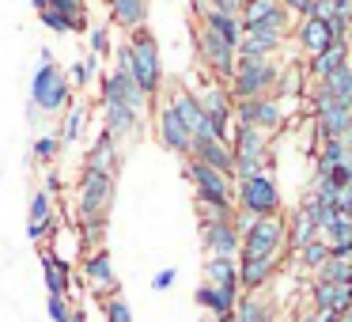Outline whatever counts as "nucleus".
Instances as JSON below:
<instances>
[{
    "label": "nucleus",
    "mask_w": 352,
    "mask_h": 322,
    "mask_svg": "<svg viewBox=\"0 0 352 322\" xmlns=\"http://www.w3.org/2000/svg\"><path fill=\"white\" fill-rule=\"evenodd\" d=\"M118 65L133 76V84L148 95V103L160 99V84H163V61H160V42L148 31H133L125 39V46L118 50Z\"/></svg>",
    "instance_id": "1"
},
{
    "label": "nucleus",
    "mask_w": 352,
    "mask_h": 322,
    "mask_svg": "<svg viewBox=\"0 0 352 322\" xmlns=\"http://www.w3.org/2000/svg\"><path fill=\"white\" fill-rule=\"evenodd\" d=\"M280 80V61L273 57H235V72L228 80L231 103H250V99H269Z\"/></svg>",
    "instance_id": "2"
},
{
    "label": "nucleus",
    "mask_w": 352,
    "mask_h": 322,
    "mask_svg": "<svg viewBox=\"0 0 352 322\" xmlns=\"http://www.w3.org/2000/svg\"><path fill=\"white\" fill-rule=\"evenodd\" d=\"M69 103H72L69 76H65L61 65L42 50L38 69H34V76H31V107L42 110V114H61V110H69Z\"/></svg>",
    "instance_id": "3"
},
{
    "label": "nucleus",
    "mask_w": 352,
    "mask_h": 322,
    "mask_svg": "<svg viewBox=\"0 0 352 322\" xmlns=\"http://www.w3.org/2000/svg\"><path fill=\"white\" fill-rule=\"evenodd\" d=\"M118 175H99V171H80L76 182V224H107L110 205H114Z\"/></svg>",
    "instance_id": "4"
},
{
    "label": "nucleus",
    "mask_w": 352,
    "mask_h": 322,
    "mask_svg": "<svg viewBox=\"0 0 352 322\" xmlns=\"http://www.w3.org/2000/svg\"><path fill=\"white\" fill-rule=\"evenodd\" d=\"M235 208L250 213L254 220L261 216H280V186H276L273 171H261L250 178H235Z\"/></svg>",
    "instance_id": "5"
},
{
    "label": "nucleus",
    "mask_w": 352,
    "mask_h": 322,
    "mask_svg": "<svg viewBox=\"0 0 352 322\" xmlns=\"http://www.w3.org/2000/svg\"><path fill=\"white\" fill-rule=\"evenodd\" d=\"M186 178L193 182V197L197 205H208V208H220V213H235V178L220 175V171L205 167L197 160H186Z\"/></svg>",
    "instance_id": "6"
},
{
    "label": "nucleus",
    "mask_w": 352,
    "mask_h": 322,
    "mask_svg": "<svg viewBox=\"0 0 352 322\" xmlns=\"http://www.w3.org/2000/svg\"><path fill=\"white\" fill-rule=\"evenodd\" d=\"M269 140L265 133L250 129V125H235L231 129V155H235V178H250L261 171H273V155H269Z\"/></svg>",
    "instance_id": "7"
},
{
    "label": "nucleus",
    "mask_w": 352,
    "mask_h": 322,
    "mask_svg": "<svg viewBox=\"0 0 352 322\" xmlns=\"http://www.w3.org/2000/svg\"><path fill=\"white\" fill-rule=\"evenodd\" d=\"M288 250V220L280 216H261L243 231L239 258H280Z\"/></svg>",
    "instance_id": "8"
},
{
    "label": "nucleus",
    "mask_w": 352,
    "mask_h": 322,
    "mask_svg": "<svg viewBox=\"0 0 352 322\" xmlns=\"http://www.w3.org/2000/svg\"><path fill=\"white\" fill-rule=\"evenodd\" d=\"M284 103L280 99H250V103H231V122L235 125H250V129L265 133V137H273L276 129L284 125Z\"/></svg>",
    "instance_id": "9"
},
{
    "label": "nucleus",
    "mask_w": 352,
    "mask_h": 322,
    "mask_svg": "<svg viewBox=\"0 0 352 322\" xmlns=\"http://www.w3.org/2000/svg\"><path fill=\"white\" fill-rule=\"evenodd\" d=\"M193 46H197V61L205 65L216 80H223V84H228L231 72H235V57H239L235 46L220 42L212 31H205V27H197V31H193Z\"/></svg>",
    "instance_id": "10"
},
{
    "label": "nucleus",
    "mask_w": 352,
    "mask_h": 322,
    "mask_svg": "<svg viewBox=\"0 0 352 322\" xmlns=\"http://www.w3.org/2000/svg\"><path fill=\"white\" fill-rule=\"evenodd\" d=\"M99 87H102V103H118V107H129L133 114H140V118H144V110L152 107V103H148V95L140 92L137 84H133V76L122 69V65H114L110 72H102Z\"/></svg>",
    "instance_id": "11"
},
{
    "label": "nucleus",
    "mask_w": 352,
    "mask_h": 322,
    "mask_svg": "<svg viewBox=\"0 0 352 322\" xmlns=\"http://www.w3.org/2000/svg\"><path fill=\"white\" fill-rule=\"evenodd\" d=\"M152 122H155V140H160L167 152H175V155H190V144H193V137H190V129H186L182 122H178V114L167 107V99L163 103H152Z\"/></svg>",
    "instance_id": "12"
},
{
    "label": "nucleus",
    "mask_w": 352,
    "mask_h": 322,
    "mask_svg": "<svg viewBox=\"0 0 352 322\" xmlns=\"http://www.w3.org/2000/svg\"><path fill=\"white\" fill-rule=\"evenodd\" d=\"M80 273H84L87 288H91L99 299L118 296V292H122V284H118V273H114V258H110L107 246H99V250H87V258H84V266H80Z\"/></svg>",
    "instance_id": "13"
},
{
    "label": "nucleus",
    "mask_w": 352,
    "mask_h": 322,
    "mask_svg": "<svg viewBox=\"0 0 352 322\" xmlns=\"http://www.w3.org/2000/svg\"><path fill=\"white\" fill-rule=\"evenodd\" d=\"M167 107L178 114V122L190 129L193 140L212 137V129H208V118H205V110H201V103H197V92H190V87L175 84V87L167 92Z\"/></svg>",
    "instance_id": "14"
},
{
    "label": "nucleus",
    "mask_w": 352,
    "mask_h": 322,
    "mask_svg": "<svg viewBox=\"0 0 352 322\" xmlns=\"http://www.w3.org/2000/svg\"><path fill=\"white\" fill-rule=\"evenodd\" d=\"M201 246L208 258H239L243 235L235 231L231 220H216V224H201Z\"/></svg>",
    "instance_id": "15"
},
{
    "label": "nucleus",
    "mask_w": 352,
    "mask_h": 322,
    "mask_svg": "<svg viewBox=\"0 0 352 322\" xmlns=\"http://www.w3.org/2000/svg\"><path fill=\"white\" fill-rule=\"evenodd\" d=\"M186 160H197V163H205V167L220 171V175L235 178V155H231V144H228V140H216V137L193 140Z\"/></svg>",
    "instance_id": "16"
},
{
    "label": "nucleus",
    "mask_w": 352,
    "mask_h": 322,
    "mask_svg": "<svg viewBox=\"0 0 352 322\" xmlns=\"http://www.w3.org/2000/svg\"><path fill=\"white\" fill-rule=\"evenodd\" d=\"M193 12H197V27H205V31H212L220 42H228V46L239 50V42H243V19L239 16H228V12H216V8H205V4H193Z\"/></svg>",
    "instance_id": "17"
},
{
    "label": "nucleus",
    "mask_w": 352,
    "mask_h": 322,
    "mask_svg": "<svg viewBox=\"0 0 352 322\" xmlns=\"http://www.w3.org/2000/svg\"><path fill=\"white\" fill-rule=\"evenodd\" d=\"M118 163H122V148H118V140L110 137V133L99 129V137L91 140V148H87V155H84V171L118 175Z\"/></svg>",
    "instance_id": "18"
},
{
    "label": "nucleus",
    "mask_w": 352,
    "mask_h": 322,
    "mask_svg": "<svg viewBox=\"0 0 352 322\" xmlns=\"http://www.w3.org/2000/svg\"><path fill=\"white\" fill-rule=\"evenodd\" d=\"M276 266H280V258H239V292H246V296L261 292L273 281Z\"/></svg>",
    "instance_id": "19"
},
{
    "label": "nucleus",
    "mask_w": 352,
    "mask_h": 322,
    "mask_svg": "<svg viewBox=\"0 0 352 322\" xmlns=\"http://www.w3.org/2000/svg\"><path fill=\"white\" fill-rule=\"evenodd\" d=\"M54 231V197L46 190L31 193V208H27V239L31 243H42V239Z\"/></svg>",
    "instance_id": "20"
},
{
    "label": "nucleus",
    "mask_w": 352,
    "mask_h": 322,
    "mask_svg": "<svg viewBox=\"0 0 352 322\" xmlns=\"http://www.w3.org/2000/svg\"><path fill=\"white\" fill-rule=\"evenodd\" d=\"M311 303H314V311H318V314H344V311H352V288H344V284L314 281Z\"/></svg>",
    "instance_id": "21"
},
{
    "label": "nucleus",
    "mask_w": 352,
    "mask_h": 322,
    "mask_svg": "<svg viewBox=\"0 0 352 322\" xmlns=\"http://www.w3.org/2000/svg\"><path fill=\"white\" fill-rule=\"evenodd\" d=\"M140 122H144V118L133 114L129 107H118V103H102V133H110L114 140L137 137V133H140Z\"/></svg>",
    "instance_id": "22"
},
{
    "label": "nucleus",
    "mask_w": 352,
    "mask_h": 322,
    "mask_svg": "<svg viewBox=\"0 0 352 322\" xmlns=\"http://www.w3.org/2000/svg\"><path fill=\"white\" fill-rule=\"evenodd\" d=\"M344 65H352V42H329L318 57L307 61V72H311L314 80H326V76H333L337 69H344Z\"/></svg>",
    "instance_id": "23"
},
{
    "label": "nucleus",
    "mask_w": 352,
    "mask_h": 322,
    "mask_svg": "<svg viewBox=\"0 0 352 322\" xmlns=\"http://www.w3.org/2000/svg\"><path fill=\"white\" fill-rule=\"evenodd\" d=\"M314 129L322 140H349L352 137V114L337 103V107L314 110Z\"/></svg>",
    "instance_id": "24"
},
{
    "label": "nucleus",
    "mask_w": 352,
    "mask_h": 322,
    "mask_svg": "<svg viewBox=\"0 0 352 322\" xmlns=\"http://www.w3.org/2000/svg\"><path fill=\"white\" fill-rule=\"evenodd\" d=\"M107 8H110L114 27H122L125 34L148 27V0H107Z\"/></svg>",
    "instance_id": "25"
},
{
    "label": "nucleus",
    "mask_w": 352,
    "mask_h": 322,
    "mask_svg": "<svg viewBox=\"0 0 352 322\" xmlns=\"http://www.w3.org/2000/svg\"><path fill=\"white\" fill-rule=\"evenodd\" d=\"M42 281L50 296H72V266L57 261L50 250H42Z\"/></svg>",
    "instance_id": "26"
},
{
    "label": "nucleus",
    "mask_w": 352,
    "mask_h": 322,
    "mask_svg": "<svg viewBox=\"0 0 352 322\" xmlns=\"http://www.w3.org/2000/svg\"><path fill=\"white\" fill-rule=\"evenodd\" d=\"M239 296H243L239 288H212V284H201V288L193 292V299H197L205 311H212L216 319H220V314H231V311H235Z\"/></svg>",
    "instance_id": "27"
},
{
    "label": "nucleus",
    "mask_w": 352,
    "mask_h": 322,
    "mask_svg": "<svg viewBox=\"0 0 352 322\" xmlns=\"http://www.w3.org/2000/svg\"><path fill=\"white\" fill-rule=\"evenodd\" d=\"M231 322H276V311L269 299H261V292H254V296H239L235 311H231Z\"/></svg>",
    "instance_id": "28"
},
{
    "label": "nucleus",
    "mask_w": 352,
    "mask_h": 322,
    "mask_svg": "<svg viewBox=\"0 0 352 322\" xmlns=\"http://www.w3.org/2000/svg\"><path fill=\"white\" fill-rule=\"evenodd\" d=\"M205 284L239 288V258H205Z\"/></svg>",
    "instance_id": "29"
},
{
    "label": "nucleus",
    "mask_w": 352,
    "mask_h": 322,
    "mask_svg": "<svg viewBox=\"0 0 352 322\" xmlns=\"http://www.w3.org/2000/svg\"><path fill=\"white\" fill-rule=\"evenodd\" d=\"M296 39H299V46H303L311 57H318L322 50H326L329 42H333V39H329V31H326V23H322V19H299Z\"/></svg>",
    "instance_id": "30"
},
{
    "label": "nucleus",
    "mask_w": 352,
    "mask_h": 322,
    "mask_svg": "<svg viewBox=\"0 0 352 322\" xmlns=\"http://www.w3.org/2000/svg\"><path fill=\"white\" fill-rule=\"evenodd\" d=\"M314 239H318V228H314V220L307 216V208L299 205L296 213H292V220H288V246L299 254L307 243H314Z\"/></svg>",
    "instance_id": "31"
},
{
    "label": "nucleus",
    "mask_w": 352,
    "mask_h": 322,
    "mask_svg": "<svg viewBox=\"0 0 352 322\" xmlns=\"http://www.w3.org/2000/svg\"><path fill=\"white\" fill-rule=\"evenodd\" d=\"M314 281H326V284H344L352 288V254H329V261L314 273Z\"/></svg>",
    "instance_id": "32"
},
{
    "label": "nucleus",
    "mask_w": 352,
    "mask_h": 322,
    "mask_svg": "<svg viewBox=\"0 0 352 322\" xmlns=\"http://www.w3.org/2000/svg\"><path fill=\"white\" fill-rule=\"evenodd\" d=\"M280 12H288L280 0H243L239 19H243V27H254V23H265V19L280 16Z\"/></svg>",
    "instance_id": "33"
},
{
    "label": "nucleus",
    "mask_w": 352,
    "mask_h": 322,
    "mask_svg": "<svg viewBox=\"0 0 352 322\" xmlns=\"http://www.w3.org/2000/svg\"><path fill=\"white\" fill-rule=\"evenodd\" d=\"M314 160H318V175H329V171L341 167L344 160H352V148H349V140H322Z\"/></svg>",
    "instance_id": "34"
},
{
    "label": "nucleus",
    "mask_w": 352,
    "mask_h": 322,
    "mask_svg": "<svg viewBox=\"0 0 352 322\" xmlns=\"http://www.w3.org/2000/svg\"><path fill=\"white\" fill-rule=\"evenodd\" d=\"M280 46H284V39H265V34H243V42H239L235 54H239V57H273V61H276Z\"/></svg>",
    "instance_id": "35"
},
{
    "label": "nucleus",
    "mask_w": 352,
    "mask_h": 322,
    "mask_svg": "<svg viewBox=\"0 0 352 322\" xmlns=\"http://www.w3.org/2000/svg\"><path fill=\"white\" fill-rule=\"evenodd\" d=\"M288 95H303V69L299 65H280V80L273 87V99H288Z\"/></svg>",
    "instance_id": "36"
},
{
    "label": "nucleus",
    "mask_w": 352,
    "mask_h": 322,
    "mask_svg": "<svg viewBox=\"0 0 352 322\" xmlns=\"http://www.w3.org/2000/svg\"><path fill=\"white\" fill-rule=\"evenodd\" d=\"M84 122H87V110L84 107H72V110H65V118H61V129H57V144H72V140L84 133Z\"/></svg>",
    "instance_id": "37"
},
{
    "label": "nucleus",
    "mask_w": 352,
    "mask_h": 322,
    "mask_svg": "<svg viewBox=\"0 0 352 322\" xmlns=\"http://www.w3.org/2000/svg\"><path fill=\"white\" fill-rule=\"evenodd\" d=\"M326 261H329V246L322 243V239H314V243H307L303 250H299V266L311 269V273H318Z\"/></svg>",
    "instance_id": "38"
},
{
    "label": "nucleus",
    "mask_w": 352,
    "mask_h": 322,
    "mask_svg": "<svg viewBox=\"0 0 352 322\" xmlns=\"http://www.w3.org/2000/svg\"><path fill=\"white\" fill-rule=\"evenodd\" d=\"M99 307H102V322H133V307L125 303L122 292H118V296H107Z\"/></svg>",
    "instance_id": "39"
},
{
    "label": "nucleus",
    "mask_w": 352,
    "mask_h": 322,
    "mask_svg": "<svg viewBox=\"0 0 352 322\" xmlns=\"http://www.w3.org/2000/svg\"><path fill=\"white\" fill-rule=\"evenodd\" d=\"M50 8H54V12H61L65 19H72V31H87L84 0H50Z\"/></svg>",
    "instance_id": "40"
},
{
    "label": "nucleus",
    "mask_w": 352,
    "mask_h": 322,
    "mask_svg": "<svg viewBox=\"0 0 352 322\" xmlns=\"http://www.w3.org/2000/svg\"><path fill=\"white\" fill-rule=\"evenodd\" d=\"M99 69V57H84V61H72V72H69V84L72 87H87Z\"/></svg>",
    "instance_id": "41"
},
{
    "label": "nucleus",
    "mask_w": 352,
    "mask_h": 322,
    "mask_svg": "<svg viewBox=\"0 0 352 322\" xmlns=\"http://www.w3.org/2000/svg\"><path fill=\"white\" fill-rule=\"evenodd\" d=\"M57 152H61V144H57V137H38L34 140V148H31V160L34 163H54L57 160Z\"/></svg>",
    "instance_id": "42"
},
{
    "label": "nucleus",
    "mask_w": 352,
    "mask_h": 322,
    "mask_svg": "<svg viewBox=\"0 0 352 322\" xmlns=\"http://www.w3.org/2000/svg\"><path fill=\"white\" fill-rule=\"evenodd\" d=\"M46 314H50V322H72L69 296H46Z\"/></svg>",
    "instance_id": "43"
},
{
    "label": "nucleus",
    "mask_w": 352,
    "mask_h": 322,
    "mask_svg": "<svg viewBox=\"0 0 352 322\" xmlns=\"http://www.w3.org/2000/svg\"><path fill=\"white\" fill-rule=\"evenodd\" d=\"M38 19H42V27H46V31H54V34H72V19H65L61 12H54V8H46Z\"/></svg>",
    "instance_id": "44"
},
{
    "label": "nucleus",
    "mask_w": 352,
    "mask_h": 322,
    "mask_svg": "<svg viewBox=\"0 0 352 322\" xmlns=\"http://www.w3.org/2000/svg\"><path fill=\"white\" fill-rule=\"evenodd\" d=\"M87 46H91V57H102L110 50V31L107 27H87Z\"/></svg>",
    "instance_id": "45"
},
{
    "label": "nucleus",
    "mask_w": 352,
    "mask_h": 322,
    "mask_svg": "<svg viewBox=\"0 0 352 322\" xmlns=\"http://www.w3.org/2000/svg\"><path fill=\"white\" fill-rule=\"evenodd\" d=\"M349 80H352V65H344V69H337L333 76H326V80H322V84H326L329 92H333L337 99H341V92H344V87H349Z\"/></svg>",
    "instance_id": "46"
},
{
    "label": "nucleus",
    "mask_w": 352,
    "mask_h": 322,
    "mask_svg": "<svg viewBox=\"0 0 352 322\" xmlns=\"http://www.w3.org/2000/svg\"><path fill=\"white\" fill-rule=\"evenodd\" d=\"M326 178H329V182L337 186V190H349V186H352V160H344L341 167H333V171H329Z\"/></svg>",
    "instance_id": "47"
},
{
    "label": "nucleus",
    "mask_w": 352,
    "mask_h": 322,
    "mask_svg": "<svg viewBox=\"0 0 352 322\" xmlns=\"http://www.w3.org/2000/svg\"><path fill=\"white\" fill-rule=\"evenodd\" d=\"M201 4L216 12H228V16H239V8H243V0H201Z\"/></svg>",
    "instance_id": "48"
},
{
    "label": "nucleus",
    "mask_w": 352,
    "mask_h": 322,
    "mask_svg": "<svg viewBox=\"0 0 352 322\" xmlns=\"http://www.w3.org/2000/svg\"><path fill=\"white\" fill-rule=\"evenodd\" d=\"M175 277H178L175 269H160V273L152 277V288H155V292H167L170 284H175Z\"/></svg>",
    "instance_id": "49"
},
{
    "label": "nucleus",
    "mask_w": 352,
    "mask_h": 322,
    "mask_svg": "<svg viewBox=\"0 0 352 322\" xmlns=\"http://www.w3.org/2000/svg\"><path fill=\"white\" fill-rule=\"evenodd\" d=\"M341 107H344V110H349V114H352V80H349V87H344V92H341Z\"/></svg>",
    "instance_id": "50"
},
{
    "label": "nucleus",
    "mask_w": 352,
    "mask_h": 322,
    "mask_svg": "<svg viewBox=\"0 0 352 322\" xmlns=\"http://www.w3.org/2000/svg\"><path fill=\"white\" fill-rule=\"evenodd\" d=\"M31 4H34V12H38V16H42V12L50 8V0H31Z\"/></svg>",
    "instance_id": "51"
},
{
    "label": "nucleus",
    "mask_w": 352,
    "mask_h": 322,
    "mask_svg": "<svg viewBox=\"0 0 352 322\" xmlns=\"http://www.w3.org/2000/svg\"><path fill=\"white\" fill-rule=\"evenodd\" d=\"M318 314V311H314ZM318 322H341V314H318Z\"/></svg>",
    "instance_id": "52"
},
{
    "label": "nucleus",
    "mask_w": 352,
    "mask_h": 322,
    "mask_svg": "<svg viewBox=\"0 0 352 322\" xmlns=\"http://www.w3.org/2000/svg\"><path fill=\"white\" fill-rule=\"evenodd\" d=\"M349 193H352V186H349Z\"/></svg>",
    "instance_id": "53"
}]
</instances>
